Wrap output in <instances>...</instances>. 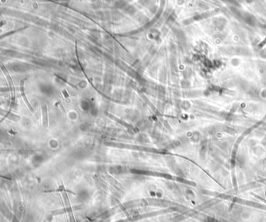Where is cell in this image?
<instances>
[{
    "instance_id": "cell-1",
    "label": "cell",
    "mask_w": 266,
    "mask_h": 222,
    "mask_svg": "<svg viewBox=\"0 0 266 222\" xmlns=\"http://www.w3.org/2000/svg\"><path fill=\"white\" fill-rule=\"evenodd\" d=\"M24 80H23L22 81H21V96H22L23 99H24V101H25L26 104H27V106H28V108H29L30 111H31V112H34V109H33L32 106L30 104V103L28 102V101L27 100V97H26L25 94H24Z\"/></svg>"
}]
</instances>
